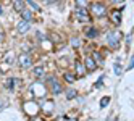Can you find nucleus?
<instances>
[{"instance_id":"f257e3e1","label":"nucleus","mask_w":134,"mask_h":121,"mask_svg":"<svg viewBox=\"0 0 134 121\" xmlns=\"http://www.w3.org/2000/svg\"><path fill=\"white\" fill-rule=\"evenodd\" d=\"M91 11H92V15H95L97 18H103L105 15H107V8H105V5L103 3H91Z\"/></svg>"},{"instance_id":"f03ea898","label":"nucleus","mask_w":134,"mask_h":121,"mask_svg":"<svg viewBox=\"0 0 134 121\" xmlns=\"http://www.w3.org/2000/svg\"><path fill=\"white\" fill-rule=\"evenodd\" d=\"M107 42H108V45H110L111 49H116L118 44H120V36H118V32H115V31L107 32Z\"/></svg>"},{"instance_id":"7ed1b4c3","label":"nucleus","mask_w":134,"mask_h":121,"mask_svg":"<svg viewBox=\"0 0 134 121\" xmlns=\"http://www.w3.org/2000/svg\"><path fill=\"white\" fill-rule=\"evenodd\" d=\"M76 18H78L79 21H82V23L91 21V16L87 15V10H86V7H79V8H76Z\"/></svg>"},{"instance_id":"20e7f679","label":"nucleus","mask_w":134,"mask_h":121,"mask_svg":"<svg viewBox=\"0 0 134 121\" xmlns=\"http://www.w3.org/2000/svg\"><path fill=\"white\" fill-rule=\"evenodd\" d=\"M50 89H52V94H55V95H58V94H62V92H63L62 84H60L58 81H55L53 78H50Z\"/></svg>"},{"instance_id":"39448f33","label":"nucleus","mask_w":134,"mask_h":121,"mask_svg":"<svg viewBox=\"0 0 134 121\" xmlns=\"http://www.w3.org/2000/svg\"><path fill=\"white\" fill-rule=\"evenodd\" d=\"M29 27H31V23L29 21H21L20 24L16 26V29H18V32H20V34H26L27 31H29Z\"/></svg>"},{"instance_id":"423d86ee","label":"nucleus","mask_w":134,"mask_h":121,"mask_svg":"<svg viewBox=\"0 0 134 121\" xmlns=\"http://www.w3.org/2000/svg\"><path fill=\"white\" fill-rule=\"evenodd\" d=\"M20 65H21V68H29L32 65L31 57H29V55H21V57H20Z\"/></svg>"},{"instance_id":"0eeeda50","label":"nucleus","mask_w":134,"mask_h":121,"mask_svg":"<svg viewBox=\"0 0 134 121\" xmlns=\"http://www.w3.org/2000/svg\"><path fill=\"white\" fill-rule=\"evenodd\" d=\"M95 68H97V63H95V60L91 58V57H87V58H86V70H87V71H94Z\"/></svg>"},{"instance_id":"6e6552de","label":"nucleus","mask_w":134,"mask_h":121,"mask_svg":"<svg viewBox=\"0 0 134 121\" xmlns=\"http://www.w3.org/2000/svg\"><path fill=\"white\" fill-rule=\"evenodd\" d=\"M86 36H87L89 39H94V37L99 36V32H97V29H95V27H89V29L86 31Z\"/></svg>"},{"instance_id":"1a4fd4ad","label":"nucleus","mask_w":134,"mask_h":121,"mask_svg":"<svg viewBox=\"0 0 134 121\" xmlns=\"http://www.w3.org/2000/svg\"><path fill=\"white\" fill-rule=\"evenodd\" d=\"M21 15H23V21H29V23H31V20H32V13L27 10V8L21 11Z\"/></svg>"},{"instance_id":"9d476101","label":"nucleus","mask_w":134,"mask_h":121,"mask_svg":"<svg viewBox=\"0 0 134 121\" xmlns=\"http://www.w3.org/2000/svg\"><path fill=\"white\" fill-rule=\"evenodd\" d=\"M76 95H78V90H76V89H68V90H66V99H74Z\"/></svg>"},{"instance_id":"9b49d317","label":"nucleus","mask_w":134,"mask_h":121,"mask_svg":"<svg viewBox=\"0 0 134 121\" xmlns=\"http://www.w3.org/2000/svg\"><path fill=\"white\" fill-rule=\"evenodd\" d=\"M76 73H78L79 76H81V74H84V66H82V65H81L79 61L76 63Z\"/></svg>"},{"instance_id":"f8f14e48","label":"nucleus","mask_w":134,"mask_h":121,"mask_svg":"<svg viewBox=\"0 0 134 121\" xmlns=\"http://www.w3.org/2000/svg\"><path fill=\"white\" fill-rule=\"evenodd\" d=\"M34 74H36V76H42V74H44V66H37L34 70Z\"/></svg>"},{"instance_id":"ddd939ff","label":"nucleus","mask_w":134,"mask_h":121,"mask_svg":"<svg viewBox=\"0 0 134 121\" xmlns=\"http://www.w3.org/2000/svg\"><path fill=\"white\" fill-rule=\"evenodd\" d=\"M108 102H110V99H108V97L102 99V100H100V107H102V108H103V107H107V105H108Z\"/></svg>"},{"instance_id":"4468645a","label":"nucleus","mask_w":134,"mask_h":121,"mask_svg":"<svg viewBox=\"0 0 134 121\" xmlns=\"http://www.w3.org/2000/svg\"><path fill=\"white\" fill-rule=\"evenodd\" d=\"M65 79L68 81V82H73L74 81V76H73V74H70V73H65Z\"/></svg>"},{"instance_id":"2eb2a0df","label":"nucleus","mask_w":134,"mask_h":121,"mask_svg":"<svg viewBox=\"0 0 134 121\" xmlns=\"http://www.w3.org/2000/svg\"><path fill=\"white\" fill-rule=\"evenodd\" d=\"M13 5H15V8H16V10H20V11H23V5H24L23 2H15Z\"/></svg>"},{"instance_id":"dca6fc26","label":"nucleus","mask_w":134,"mask_h":121,"mask_svg":"<svg viewBox=\"0 0 134 121\" xmlns=\"http://www.w3.org/2000/svg\"><path fill=\"white\" fill-rule=\"evenodd\" d=\"M71 45H73V47H79V39L73 37V39H71Z\"/></svg>"},{"instance_id":"f3484780","label":"nucleus","mask_w":134,"mask_h":121,"mask_svg":"<svg viewBox=\"0 0 134 121\" xmlns=\"http://www.w3.org/2000/svg\"><path fill=\"white\" fill-rule=\"evenodd\" d=\"M27 5H31V7L34 8V10H41V7H39V5H37L36 2H31V0H29V2H27Z\"/></svg>"},{"instance_id":"a211bd4d","label":"nucleus","mask_w":134,"mask_h":121,"mask_svg":"<svg viewBox=\"0 0 134 121\" xmlns=\"http://www.w3.org/2000/svg\"><path fill=\"white\" fill-rule=\"evenodd\" d=\"M36 37H37V39H39V41H45V36L41 32V31H37V34H36Z\"/></svg>"},{"instance_id":"6ab92c4d","label":"nucleus","mask_w":134,"mask_h":121,"mask_svg":"<svg viewBox=\"0 0 134 121\" xmlns=\"http://www.w3.org/2000/svg\"><path fill=\"white\" fill-rule=\"evenodd\" d=\"M120 16H121L120 13H113V21L115 23H120Z\"/></svg>"},{"instance_id":"aec40b11","label":"nucleus","mask_w":134,"mask_h":121,"mask_svg":"<svg viewBox=\"0 0 134 121\" xmlns=\"http://www.w3.org/2000/svg\"><path fill=\"white\" fill-rule=\"evenodd\" d=\"M115 74H121V66H120V63L115 65Z\"/></svg>"},{"instance_id":"412c9836","label":"nucleus","mask_w":134,"mask_h":121,"mask_svg":"<svg viewBox=\"0 0 134 121\" xmlns=\"http://www.w3.org/2000/svg\"><path fill=\"white\" fill-rule=\"evenodd\" d=\"M94 58H95V63H97V61H102V57H100V53H94Z\"/></svg>"},{"instance_id":"4be33fe9","label":"nucleus","mask_w":134,"mask_h":121,"mask_svg":"<svg viewBox=\"0 0 134 121\" xmlns=\"http://www.w3.org/2000/svg\"><path fill=\"white\" fill-rule=\"evenodd\" d=\"M7 61H8V63H12V61H13V60H12V52H8V53H7Z\"/></svg>"},{"instance_id":"5701e85b","label":"nucleus","mask_w":134,"mask_h":121,"mask_svg":"<svg viewBox=\"0 0 134 121\" xmlns=\"http://www.w3.org/2000/svg\"><path fill=\"white\" fill-rule=\"evenodd\" d=\"M132 68H134V57H131V63H129L128 70H132Z\"/></svg>"},{"instance_id":"b1692460","label":"nucleus","mask_w":134,"mask_h":121,"mask_svg":"<svg viewBox=\"0 0 134 121\" xmlns=\"http://www.w3.org/2000/svg\"><path fill=\"white\" fill-rule=\"evenodd\" d=\"M102 81H103V78H99V81H97V84H95V87H100V86H102Z\"/></svg>"},{"instance_id":"393cba45","label":"nucleus","mask_w":134,"mask_h":121,"mask_svg":"<svg viewBox=\"0 0 134 121\" xmlns=\"http://www.w3.org/2000/svg\"><path fill=\"white\" fill-rule=\"evenodd\" d=\"M2 13H3V8H2V7H0V15H2Z\"/></svg>"},{"instance_id":"a878e982","label":"nucleus","mask_w":134,"mask_h":121,"mask_svg":"<svg viewBox=\"0 0 134 121\" xmlns=\"http://www.w3.org/2000/svg\"><path fill=\"white\" fill-rule=\"evenodd\" d=\"M2 39H3V34H2V32H0V41H2Z\"/></svg>"}]
</instances>
